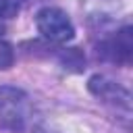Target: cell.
Returning a JSON list of instances; mask_svg holds the SVG:
<instances>
[{
	"instance_id": "6da1fadb",
	"label": "cell",
	"mask_w": 133,
	"mask_h": 133,
	"mask_svg": "<svg viewBox=\"0 0 133 133\" xmlns=\"http://www.w3.org/2000/svg\"><path fill=\"white\" fill-rule=\"evenodd\" d=\"M29 96L15 85H0V127L10 133H23L29 125Z\"/></svg>"
},
{
	"instance_id": "7a4b0ae2",
	"label": "cell",
	"mask_w": 133,
	"mask_h": 133,
	"mask_svg": "<svg viewBox=\"0 0 133 133\" xmlns=\"http://www.w3.org/2000/svg\"><path fill=\"white\" fill-rule=\"evenodd\" d=\"M37 31L54 44H66L75 37V25L69 19V15L62 8L56 6H44L35 15Z\"/></svg>"
},
{
	"instance_id": "3957f363",
	"label": "cell",
	"mask_w": 133,
	"mask_h": 133,
	"mask_svg": "<svg viewBox=\"0 0 133 133\" xmlns=\"http://www.w3.org/2000/svg\"><path fill=\"white\" fill-rule=\"evenodd\" d=\"M96 54H98V58L112 62V64H118V66L131 64V58H133V27L125 25L116 33H112L110 37L102 39L96 46Z\"/></svg>"
},
{
	"instance_id": "277c9868",
	"label": "cell",
	"mask_w": 133,
	"mask_h": 133,
	"mask_svg": "<svg viewBox=\"0 0 133 133\" xmlns=\"http://www.w3.org/2000/svg\"><path fill=\"white\" fill-rule=\"evenodd\" d=\"M87 89L100 102H104V104H108V106H112L116 110H125L129 114V110H131V94L121 83L112 81L106 75H91L89 81H87Z\"/></svg>"
},
{
	"instance_id": "5b68a950",
	"label": "cell",
	"mask_w": 133,
	"mask_h": 133,
	"mask_svg": "<svg viewBox=\"0 0 133 133\" xmlns=\"http://www.w3.org/2000/svg\"><path fill=\"white\" fill-rule=\"evenodd\" d=\"M58 58H60L64 69H71V71H77V73L85 69V56L81 54L79 48H64V50H60Z\"/></svg>"
},
{
	"instance_id": "8992f818",
	"label": "cell",
	"mask_w": 133,
	"mask_h": 133,
	"mask_svg": "<svg viewBox=\"0 0 133 133\" xmlns=\"http://www.w3.org/2000/svg\"><path fill=\"white\" fill-rule=\"evenodd\" d=\"M12 62H15V50H12V46L0 37V71L10 69Z\"/></svg>"
},
{
	"instance_id": "52a82bcc",
	"label": "cell",
	"mask_w": 133,
	"mask_h": 133,
	"mask_svg": "<svg viewBox=\"0 0 133 133\" xmlns=\"http://www.w3.org/2000/svg\"><path fill=\"white\" fill-rule=\"evenodd\" d=\"M19 8H21V0H0V19L17 17Z\"/></svg>"
},
{
	"instance_id": "ba28073f",
	"label": "cell",
	"mask_w": 133,
	"mask_h": 133,
	"mask_svg": "<svg viewBox=\"0 0 133 133\" xmlns=\"http://www.w3.org/2000/svg\"><path fill=\"white\" fill-rule=\"evenodd\" d=\"M2 33H4V25L0 23V35H2Z\"/></svg>"
}]
</instances>
